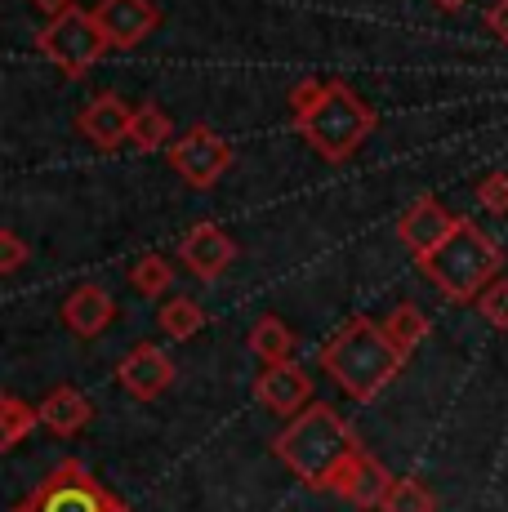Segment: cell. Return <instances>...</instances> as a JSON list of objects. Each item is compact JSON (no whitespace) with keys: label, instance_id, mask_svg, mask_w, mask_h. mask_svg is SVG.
I'll use <instances>...</instances> for the list:
<instances>
[{"label":"cell","instance_id":"21","mask_svg":"<svg viewBox=\"0 0 508 512\" xmlns=\"http://www.w3.org/2000/svg\"><path fill=\"white\" fill-rule=\"evenodd\" d=\"M170 285H174V268H170V259H161V254H143V259L130 268V290L143 294V299H161Z\"/></svg>","mask_w":508,"mask_h":512},{"label":"cell","instance_id":"3","mask_svg":"<svg viewBox=\"0 0 508 512\" xmlns=\"http://www.w3.org/2000/svg\"><path fill=\"white\" fill-rule=\"evenodd\" d=\"M415 263L451 303H477V294L500 277L504 250L495 245V236H486L473 219H459L455 232L446 236L437 250L419 254Z\"/></svg>","mask_w":508,"mask_h":512},{"label":"cell","instance_id":"18","mask_svg":"<svg viewBox=\"0 0 508 512\" xmlns=\"http://www.w3.org/2000/svg\"><path fill=\"white\" fill-rule=\"evenodd\" d=\"M379 326H384V334L406 352V357L428 339V317L415 308V303H397V308L388 312V317L379 321Z\"/></svg>","mask_w":508,"mask_h":512},{"label":"cell","instance_id":"28","mask_svg":"<svg viewBox=\"0 0 508 512\" xmlns=\"http://www.w3.org/2000/svg\"><path fill=\"white\" fill-rule=\"evenodd\" d=\"M32 9L45 18H58V14H67V9H76V0H32Z\"/></svg>","mask_w":508,"mask_h":512},{"label":"cell","instance_id":"4","mask_svg":"<svg viewBox=\"0 0 508 512\" xmlns=\"http://www.w3.org/2000/svg\"><path fill=\"white\" fill-rule=\"evenodd\" d=\"M375 125H379V112L344 81H326L317 103L295 116V130L304 134L312 152L330 165L353 161L361 152V143L375 134Z\"/></svg>","mask_w":508,"mask_h":512},{"label":"cell","instance_id":"8","mask_svg":"<svg viewBox=\"0 0 508 512\" xmlns=\"http://www.w3.org/2000/svg\"><path fill=\"white\" fill-rule=\"evenodd\" d=\"M94 18L107 32V45L112 49H134L161 27V9L152 0H99L94 5Z\"/></svg>","mask_w":508,"mask_h":512},{"label":"cell","instance_id":"7","mask_svg":"<svg viewBox=\"0 0 508 512\" xmlns=\"http://www.w3.org/2000/svg\"><path fill=\"white\" fill-rule=\"evenodd\" d=\"M165 156H170V170L179 174L188 187H214L223 179V174L232 170V143L223 139V134H214L210 125H192V130H183L179 139L165 147Z\"/></svg>","mask_w":508,"mask_h":512},{"label":"cell","instance_id":"11","mask_svg":"<svg viewBox=\"0 0 508 512\" xmlns=\"http://www.w3.org/2000/svg\"><path fill=\"white\" fill-rule=\"evenodd\" d=\"M179 259L197 272L201 281H219L237 259V241L219 223H192L188 236L179 241Z\"/></svg>","mask_w":508,"mask_h":512},{"label":"cell","instance_id":"14","mask_svg":"<svg viewBox=\"0 0 508 512\" xmlns=\"http://www.w3.org/2000/svg\"><path fill=\"white\" fill-rule=\"evenodd\" d=\"M112 321H116V303L103 285L85 281L63 299V326L72 330L76 339H99Z\"/></svg>","mask_w":508,"mask_h":512},{"label":"cell","instance_id":"20","mask_svg":"<svg viewBox=\"0 0 508 512\" xmlns=\"http://www.w3.org/2000/svg\"><path fill=\"white\" fill-rule=\"evenodd\" d=\"M36 423H41V410H36V406L18 401L14 392H9V397H0V446H5V450H14L18 441L36 428Z\"/></svg>","mask_w":508,"mask_h":512},{"label":"cell","instance_id":"16","mask_svg":"<svg viewBox=\"0 0 508 512\" xmlns=\"http://www.w3.org/2000/svg\"><path fill=\"white\" fill-rule=\"evenodd\" d=\"M246 343H250V352L263 361V366H281V361L295 357V334L286 330V321L281 317H259Z\"/></svg>","mask_w":508,"mask_h":512},{"label":"cell","instance_id":"1","mask_svg":"<svg viewBox=\"0 0 508 512\" xmlns=\"http://www.w3.org/2000/svg\"><path fill=\"white\" fill-rule=\"evenodd\" d=\"M272 450H277V459L295 472L304 486L330 490L339 481V472L357 459L361 441L353 437V428L339 419L335 406L312 401V406H304L295 419H286V428H281V437L272 441Z\"/></svg>","mask_w":508,"mask_h":512},{"label":"cell","instance_id":"19","mask_svg":"<svg viewBox=\"0 0 508 512\" xmlns=\"http://www.w3.org/2000/svg\"><path fill=\"white\" fill-rule=\"evenodd\" d=\"M156 321H161V330L170 334V339H179V343H188V339H197V334L205 330V312H201V303H192V299H165L161 303V312H156Z\"/></svg>","mask_w":508,"mask_h":512},{"label":"cell","instance_id":"15","mask_svg":"<svg viewBox=\"0 0 508 512\" xmlns=\"http://www.w3.org/2000/svg\"><path fill=\"white\" fill-rule=\"evenodd\" d=\"M94 419V406L85 392L76 388H54L50 397L41 401V423L50 432H58V437H76V432H85Z\"/></svg>","mask_w":508,"mask_h":512},{"label":"cell","instance_id":"25","mask_svg":"<svg viewBox=\"0 0 508 512\" xmlns=\"http://www.w3.org/2000/svg\"><path fill=\"white\" fill-rule=\"evenodd\" d=\"M27 254H32V250H27V245H23V236H18V232H0V272H5V277H9V272H18V268H23V263H27Z\"/></svg>","mask_w":508,"mask_h":512},{"label":"cell","instance_id":"24","mask_svg":"<svg viewBox=\"0 0 508 512\" xmlns=\"http://www.w3.org/2000/svg\"><path fill=\"white\" fill-rule=\"evenodd\" d=\"M477 205L491 214H508V174H486L477 183Z\"/></svg>","mask_w":508,"mask_h":512},{"label":"cell","instance_id":"10","mask_svg":"<svg viewBox=\"0 0 508 512\" xmlns=\"http://www.w3.org/2000/svg\"><path fill=\"white\" fill-rule=\"evenodd\" d=\"M254 397L281 419H295L304 406H312V379L304 366L281 361V366H263V374L254 379Z\"/></svg>","mask_w":508,"mask_h":512},{"label":"cell","instance_id":"23","mask_svg":"<svg viewBox=\"0 0 508 512\" xmlns=\"http://www.w3.org/2000/svg\"><path fill=\"white\" fill-rule=\"evenodd\" d=\"M477 312H482L495 330H508V277H495L477 294Z\"/></svg>","mask_w":508,"mask_h":512},{"label":"cell","instance_id":"26","mask_svg":"<svg viewBox=\"0 0 508 512\" xmlns=\"http://www.w3.org/2000/svg\"><path fill=\"white\" fill-rule=\"evenodd\" d=\"M321 90H326V85H321V81H312V76H308V81H299L295 90H290V116L308 112V107L317 103V94H321Z\"/></svg>","mask_w":508,"mask_h":512},{"label":"cell","instance_id":"13","mask_svg":"<svg viewBox=\"0 0 508 512\" xmlns=\"http://www.w3.org/2000/svg\"><path fill=\"white\" fill-rule=\"evenodd\" d=\"M130 121H134V107H125L116 94H99L76 116V130L94 147H103V152H116L121 143H130Z\"/></svg>","mask_w":508,"mask_h":512},{"label":"cell","instance_id":"2","mask_svg":"<svg viewBox=\"0 0 508 512\" xmlns=\"http://www.w3.org/2000/svg\"><path fill=\"white\" fill-rule=\"evenodd\" d=\"M321 366L330 370V379L344 388V397H353L357 406L375 401L388 383L402 374L406 352L384 334V326L370 317H353L321 352Z\"/></svg>","mask_w":508,"mask_h":512},{"label":"cell","instance_id":"27","mask_svg":"<svg viewBox=\"0 0 508 512\" xmlns=\"http://www.w3.org/2000/svg\"><path fill=\"white\" fill-rule=\"evenodd\" d=\"M486 27L508 45V0H495V5L486 9Z\"/></svg>","mask_w":508,"mask_h":512},{"label":"cell","instance_id":"29","mask_svg":"<svg viewBox=\"0 0 508 512\" xmlns=\"http://www.w3.org/2000/svg\"><path fill=\"white\" fill-rule=\"evenodd\" d=\"M437 5H446V9H459V5H464V0H437Z\"/></svg>","mask_w":508,"mask_h":512},{"label":"cell","instance_id":"17","mask_svg":"<svg viewBox=\"0 0 508 512\" xmlns=\"http://www.w3.org/2000/svg\"><path fill=\"white\" fill-rule=\"evenodd\" d=\"M130 143L139 147V152H161V147L174 143V125H170V116H165V107H156V103L134 107Z\"/></svg>","mask_w":508,"mask_h":512},{"label":"cell","instance_id":"6","mask_svg":"<svg viewBox=\"0 0 508 512\" xmlns=\"http://www.w3.org/2000/svg\"><path fill=\"white\" fill-rule=\"evenodd\" d=\"M14 512H130V508L107 486H99L90 468L67 459V464H58Z\"/></svg>","mask_w":508,"mask_h":512},{"label":"cell","instance_id":"9","mask_svg":"<svg viewBox=\"0 0 508 512\" xmlns=\"http://www.w3.org/2000/svg\"><path fill=\"white\" fill-rule=\"evenodd\" d=\"M455 223H459V214L446 210L437 196H419V201L406 205L402 219H397V241H402L406 250L419 259V254L437 250V245L455 232Z\"/></svg>","mask_w":508,"mask_h":512},{"label":"cell","instance_id":"22","mask_svg":"<svg viewBox=\"0 0 508 512\" xmlns=\"http://www.w3.org/2000/svg\"><path fill=\"white\" fill-rule=\"evenodd\" d=\"M379 512H437V499L415 477H397L393 490L384 495V504H379Z\"/></svg>","mask_w":508,"mask_h":512},{"label":"cell","instance_id":"12","mask_svg":"<svg viewBox=\"0 0 508 512\" xmlns=\"http://www.w3.org/2000/svg\"><path fill=\"white\" fill-rule=\"evenodd\" d=\"M116 379H121V388L130 392V397L156 401L174 383V361L165 357L156 343H139V348H130L121 357V366H116Z\"/></svg>","mask_w":508,"mask_h":512},{"label":"cell","instance_id":"5","mask_svg":"<svg viewBox=\"0 0 508 512\" xmlns=\"http://www.w3.org/2000/svg\"><path fill=\"white\" fill-rule=\"evenodd\" d=\"M36 49H41V58H50L58 72L76 81V76L90 72L112 45H107V32L99 27L94 9H67V14H58L41 27Z\"/></svg>","mask_w":508,"mask_h":512}]
</instances>
